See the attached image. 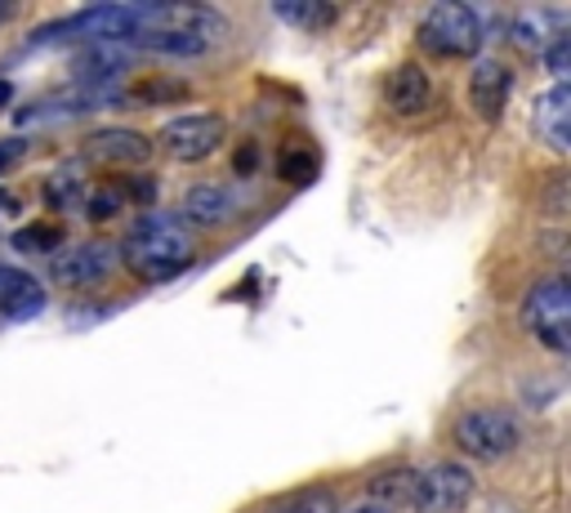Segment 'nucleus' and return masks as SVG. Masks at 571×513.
Wrapping results in <instances>:
<instances>
[{
	"label": "nucleus",
	"instance_id": "f257e3e1",
	"mask_svg": "<svg viewBox=\"0 0 571 513\" xmlns=\"http://www.w3.org/2000/svg\"><path fill=\"white\" fill-rule=\"evenodd\" d=\"M117 260L139 278V282H174L179 273L192 269L197 250H192V228L179 219V214H166V210H143L126 241L117 245Z\"/></svg>",
	"mask_w": 571,
	"mask_h": 513
},
{
	"label": "nucleus",
	"instance_id": "f03ea898",
	"mask_svg": "<svg viewBox=\"0 0 571 513\" xmlns=\"http://www.w3.org/2000/svg\"><path fill=\"white\" fill-rule=\"evenodd\" d=\"M148 6H90L77 10L68 19H54L46 28H37L28 37L32 50H50V46H130L143 32Z\"/></svg>",
	"mask_w": 571,
	"mask_h": 513
},
{
	"label": "nucleus",
	"instance_id": "7ed1b4c3",
	"mask_svg": "<svg viewBox=\"0 0 571 513\" xmlns=\"http://www.w3.org/2000/svg\"><path fill=\"white\" fill-rule=\"evenodd\" d=\"M451 442L460 446L464 460L478 464H504L522 446V420L504 406H469L451 424Z\"/></svg>",
	"mask_w": 571,
	"mask_h": 513
},
{
	"label": "nucleus",
	"instance_id": "20e7f679",
	"mask_svg": "<svg viewBox=\"0 0 571 513\" xmlns=\"http://www.w3.org/2000/svg\"><path fill=\"white\" fill-rule=\"evenodd\" d=\"M518 322L553 358H567L571 353V291H567V278L553 273V278L531 282L522 304H518Z\"/></svg>",
	"mask_w": 571,
	"mask_h": 513
},
{
	"label": "nucleus",
	"instance_id": "39448f33",
	"mask_svg": "<svg viewBox=\"0 0 571 513\" xmlns=\"http://www.w3.org/2000/svg\"><path fill=\"white\" fill-rule=\"evenodd\" d=\"M482 41L487 23L473 6H433L415 28V46L433 59H473Z\"/></svg>",
	"mask_w": 571,
	"mask_h": 513
},
{
	"label": "nucleus",
	"instance_id": "423d86ee",
	"mask_svg": "<svg viewBox=\"0 0 571 513\" xmlns=\"http://www.w3.org/2000/svg\"><path fill=\"white\" fill-rule=\"evenodd\" d=\"M478 495V477L469 464L455 460H429L415 469L411 486V509L415 513H464Z\"/></svg>",
	"mask_w": 571,
	"mask_h": 513
},
{
	"label": "nucleus",
	"instance_id": "0eeeda50",
	"mask_svg": "<svg viewBox=\"0 0 571 513\" xmlns=\"http://www.w3.org/2000/svg\"><path fill=\"white\" fill-rule=\"evenodd\" d=\"M228 139V121L219 112H183V117H170L157 134L161 152L179 165H201L210 161Z\"/></svg>",
	"mask_w": 571,
	"mask_h": 513
},
{
	"label": "nucleus",
	"instance_id": "6e6552de",
	"mask_svg": "<svg viewBox=\"0 0 571 513\" xmlns=\"http://www.w3.org/2000/svg\"><path fill=\"white\" fill-rule=\"evenodd\" d=\"M126 210H157V179L152 174H130V179H108V183H99V188H90L86 192V205H81V214L90 219V223H112L117 214H126Z\"/></svg>",
	"mask_w": 571,
	"mask_h": 513
},
{
	"label": "nucleus",
	"instance_id": "1a4fd4ad",
	"mask_svg": "<svg viewBox=\"0 0 571 513\" xmlns=\"http://www.w3.org/2000/svg\"><path fill=\"white\" fill-rule=\"evenodd\" d=\"M117 245L112 241H81V245H63L50 260V278L59 286H99L117 273Z\"/></svg>",
	"mask_w": 571,
	"mask_h": 513
},
{
	"label": "nucleus",
	"instance_id": "9d476101",
	"mask_svg": "<svg viewBox=\"0 0 571 513\" xmlns=\"http://www.w3.org/2000/svg\"><path fill=\"white\" fill-rule=\"evenodd\" d=\"M433 99H438V86H433V77L420 63H398L384 77V103H389L393 117H407V121L424 117L433 108Z\"/></svg>",
	"mask_w": 571,
	"mask_h": 513
},
{
	"label": "nucleus",
	"instance_id": "9b49d317",
	"mask_svg": "<svg viewBox=\"0 0 571 513\" xmlns=\"http://www.w3.org/2000/svg\"><path fill=\"white\" fill-rule=\"evenodd\" d=\"M81 157L94 165H143L152 157V139L130 130V125H108V130L86 134Z\"/></svg>",
	"mask_w": 571,
	"mask_h": 513
},
{
	"label": "nucleus",
	"instance_id": "f8f14e48",
	"mask_svg": "<svg viewBox=\"0 0 571 513\" xmlns=\"http://www.w3.org/2000/svg\"><path fill=\"white\" fill-rule=\"evenodd\" d=\"M513 94V72L504 59H478L469 72V103L482 121H500Z\"/></svg>",
	"mask_w": 571,
	"mask_h": 513
},
{
	"label": "nucleus",
	"instance_id": "ddd939ff",
	"mask_svg": "<svg viewBox=\"0 0 571 513\" xmlns=\"http://www.w3.org/2000/svg\"><path fill=\"white\" fill-rule=\"evenodd\" d=\"M531 130L549 152H567L571 148V86H549L535 103H531Z\"/></svg>",
	"mask_w": 571,
	"mask_h": 513
},
{
	"label": "nucleus",
	"instance_id": "4468645a",
	"mask_svg": "<svg viewBox=\"0 0 571 513\" xmlns=\"http://www.w3.org/2000/svg\"><path fill=\"white\" fill-rule=\"evenodd\" d=\"M241 214V197L232 192V188H223V183H197V188H188V197H183V223L188 228H206V232H214V228H223V223H232Z\"/></svg>",
	"mask_w": 571,
	"mask_h": 513
},
{
	"label": "nucleus",
	"instance_id": "2eb2a0df",
	"mask_svg": "<svg viewBox=\"0 0 571 513\" xmlns=\"http://www.w3.org/2000/svg\"><path fill=\"white\" fill-rule=\"evenodd\" d=\"M46 304H50L46 286L32 273H23L14 264H0V318L6 322H28V318L46 313Z\"/></svg>",
	"mask_w": 571,
	"mask_h": 513
},
{
	"label": "nucleus",
	"instance_id": "dca6fc26",
	"mask_svg": "<svg viewBox=\"0 0 571 513\" xmlns=\"http://www.w3.org/2000/svg\"><path fill=\"white\" fill-rule=\"evenodd\" d=\"M130 72V50L126 46H86L77 54V77L72 86L90 90H117V81Z\"/></svg>",
	"mask_w": 571,
	"mask_h": 513
},
{
	"label": "nucleus",
	"instance_id": "f3484780",
	"mask_svg": "<svg viewBox=\"0 0 571 513\" xmlns=\"http://www.w3.org/2000/svg\"><path fill=\"white\" fill-rule=\"evenodd\" d=\"M130 50L139 54H152V59H174V63H188V59H206L214 46L197 32H183V28H152V32H139L130 41Z\"/></svg>",
	"mask_w": 571,
	"mask_h": 513
},
{
	"label": "nucleus",
	"instance_id": "a211bd4d",
	"mask_svg": "<svg viewBox=\"0 0 571 513\" xmlns=\"http://www.w3.org/2000/svg\"><path fill=\"white\" fill-rule=\"evenodd\" d=\"M567 23H571V14H567V10H522V14L509 23V37H513L527 54H540L553 37H562V32H567Z\"/></svg>",
	"mask_w": 571,
	"mask_h": 513
},
{
	"label": "nucleus",
	"instance_id": "6ab92c4d",
	"mask_svg": "<svg viewBox=\"0 0 571 513\" xmlns=\"http://www.w3.org/2000/svg\"><path fill=\"white\" fill-rule=\"evenodd\" d=\"M411 486H415V464H389L367 482V500L398 509V504H411Z\"/></svg>",
	"mask_w": 571,
	"mask_h": 513
},
{
	"label": "nucleus",
	"instance_id": "aec40b11",
	"mask_svg": "<svg viewBox=\"0 0 571 513\" xmlns=\"http://www.w3.org/2000/svg\"><path fill=\"white\" fill-rule=\"evenodd\" d=\"M10 245H14L19 254H59V250L68 245V228L54 223V219H37V223L19 228V232L10 237Z\"/></svg>",
	"mask_w": 571,
	"mask_h": 513
},
{
	"label": "nucleus",
	"instance_id": "412c9836",
	"mask_svg": "<svg viewBox=\"0 0 571 513\" xmlns=\"http://www.w3.org/2000/svg\"><path fill=\"white\" fill-rule=\"evenodd\" d=\"M86 179L77 174V170H54L50 179H46V201H50V210H59V214H77L81 205H86Z\"/></svg>",
	"mask_w": 571,
	"mask_h": 513
},
{
	"label": "nucleus",
	"instance_id": "4be33fe9",
	"mask_svg": "<svg viewBox=\"0 0 571 513\" xmlns=\"http://www.w3.org/2000/svg\"><path fill=\"white\" fill-rule=\"evenodd\" d=\"M272 14L281 19V23H291V28H309V32H322V28H331L335 19H340V10L335 6H300V0H286V6H272Z\"/></svg>",
	"mask_w": 571,
	"mask_h": 513
},
{
	"label": "nucleus",
	"instance_id": "5701e85b",
	"mask_svg": "<svg viewBox=\"0 0 571 513\" xmlns=\"http://www.w3.org/2000/svg\"><path fill=\"white\" fill-rule=\"evenodd\" d=\"M318 152L313 148H281V157H277V174L286 179V183H295V188H309L313 179H318Z\"/></svg>",
	"mask_w": 571,
	"mask_h": 513
},
{
	"label": "nucleus",
	"instance_id": "b1692460",
	"mask_svg": "<svg viewBox=\"0 0 571 513\" xmlns=\"http://www.w3.org/2000/svg\"><path fill=\"white\" fill-rule=\"evenodd\" d=\"M540 63H544V72L553 77V86H567V77H571V37H567V32L553 37V41L540 50Z\"/></svg>",
	"mask_w": 571,
	"mask_h": 513
},
{
	"label": "nucleus",
	"instance_id": "393cba45",
	"mask_svg": "<svg viewBox=\"0 0 571 513\" xmlns=\"http://www.w3.org/2000/svg\"><path fill=\"white\" fill-rule=\"evenodd\" d=\"M268 513H340V504H335L331 491H300V495L281 500V504L268 509Z\"/></svg>",
	"mask_w": 571,
	"mask_h": 513
},
{
	"label": "nucleus",
	"instance_id": "a878e982",
	"mask_svg": "<svg viewBox=\"0 0 571 513\" xmlns=\"http://www.w3.org/2000/svg\"><path fill=\"white\" fill-rule=\"evenodd\" d=\"M259 165H263V152H259V143H241V148H237V157H232V170H237V179H254V174H259Z\"/></svg>",
	"mask_w": 571,
	"mask_h": 513
},
{
	"label": "nucleus",
	"instance_id": "bb28decb",
	"mask_svg": "<svg viewBox=\"0 0 571 513\" xmlns=\"http://www.w3.org/2000/svg\"><path fill=\"white\" fill-rule=\"evenodd\" d=\"M23 152H28V139H6L0 143V174H6L14 161H23Z\"/></svg>",
	"mask_w": 571,
	"mask_h": 513
},
{
	"label": "nucleus",
	"instance_id": "cd10ccee",
	"mask_svg": "<svg viewBox=\"0 0 571 513\" xmlns=\"http://www.w3.org/2000/svg\"><path fill=\"white\" fill-rule=\"evenodd\" d=\"M344 513H398V509H384V504H375V500H358V504L344 509Z\"/></svg>",
	"mask_w": 571,
	"mask_h": 513
},
{
	"label": "nucleus",
	"instance_id": "c85d7f7f",
	"mask_svg": "<svg viewBox=\"0 0 571 513\" xmlns=\"http://www.w3.org/2000/svg\"><path fill=\"white\" fill-rule=\"evenodd\" d=\"M10 99H14V86H10V81H6V77H0V108H6V103H10Z\"/></svg>",
	"mask_w": 571,
	"mask_h": 513
}]
</instances>
